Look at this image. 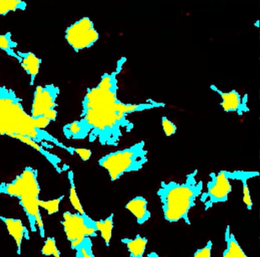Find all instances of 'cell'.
Segmentation results:
<instances>
[{
	"label": "cell",
	"mask_w": 260,
	"mask_h": 257,
	"mask_svg": "<svg viewBox=\"0 0 260 257\" xmlns=\"http://www.w3.org/2000/svg\"><path fill=\"white\" fill-rule=\"evenodd\" d=\"M118 78L105 73L96 86L88 88L82 100L80 118L64 125L68 139L98 141L102 145L117 146L134 125L129 120L127 103L118 97Z\"/></svg>",
	"instance_id": "obj_1"
},
{
	"label": "cell",
	"mask_w": 260,
	"mask_h": 257,
	"mask_svg": "<svg viewBox=\"0 0 260 257\" xmlns=\"http://www.w3.org/2000/svg\"><path fill=\"white\" fill-rule=\"evenodd\" d=\"M0 135L20 141L27 138L46 149L59 148L74 155V147L68 146L58 138L36 125V119L25 111L22 98L8 87L0 86Z\"/></svg>",
	"instance_id": "obj_2"
},
{
	"label": "cell",
	"mask_w": 260,
	"mask_h": 257,
	"mask_svg": "<svg viewBox=\"0 0 260 257\" xmlns=\"http://www.w3.org/2000/svg\"><path fill=\"white\" fill-rule=\"evenodd\" d=\"M198 170L185 176L183 182L162 181L156 194L161 204L164 219L170 223L185 222L191 225L189 214L203 192L204 183L197 178Z\"/></svg>",
	"instance_id": "obj_3"
},
{
	"label": "cell",
	"mask_w": 260,
	"mask_h": 257,
	"mask_svg": "<svg viewBox=\"0 0 260 257\" xmlns=\"http://www.w3.org/2000/svg\"><path fill=\"white\" fill-rule=\"evenodd\" d=\"M40 193L39 171L30 166L25 167L11 182L0 183V195L19 199V205L28 218L31 232H39L40 237L45 238V225L39 206Z\"/></svg>",
	"instance_id": "obj_4"
},
{
	"label": "cell",
	"mask_w": 260,
	"mask_h": 257,
	"mask_svg": "<svg viewBox=\"0 0 260 257\" xmlns=\"http://www.w3.org/2000/svg\"><path fill=\"white\" fill-rule=\"evenodd\" d=\"M147 155L145 141H141L104 155L98 163L107 171L111 180L115 182L124 174L141 170L148 161Z\"/></svg>",
	"instance_id": "obj_5"
},
{
	"label": "cell",
	"mask_w": 260,
	"mask_h": 257,
	"mask_svg": "<svg viewBox=\"0 0 260 257\" xmlns=\"http://www.w3.org/2000/svg\"><path fill=\"white\" fill-rule=\"evenodd\" d=\"M61 224L72 249L85 238L95 237L98 234L96 221L87 214L65 211Z\"/></svg>",
	"instance_id": "obj_6"
},
{
	"label": "cell",
	"mask_w": 260,
	"mask_h": 257,
	"mask_svg": "<svg viewBox=\"0 0 260 257\" xmlns=\"http://www.w3.org/2000/svg\"><path fill=\"white\" fill-rule=\"evenodd\" d=\"M100 33L89 17H83L67 27L65 40L76 53L87 50L100 40Z\"/></svg>",
	"instance_id": "obj_7"
},
{
	"label": "cell",
	"mask_w": 260,
	"mask_h": 257,
	"mask_svg": "<svg viewBox=\"0 0 260 257\" xmlns=\"http://www.w3.org/2000/svg\"><path fill=\"white\" fill-rule=\"evenodd\" d=\"M229 170H220L210 173L207 182L206 190L202 192L200 201L204 205V210L208 211L214 205L228 202L232 191Z\"/></svg>",
	"instance_id": "obj_8"
},
{
	"label": "cell",
	"mask_w": 260,
	"mask_h": 257,
	"mask_svg": "<svg viewBox=\"0 0 260 257\" xmlns=\"http://www.w3.org/2000/svg\"><path fill=\"white\" fill-rule=\"evenodd\" d=\"M60 94V88L54 84L38 85L34 91L31 114L33 118L45 117L51 122L57 117V100Z\"/></svg>",
	"instance_id": "obj_9"
},
{
	"label": "cell",
	"mask_w": 260,
	"mask_h": 257,
	"mask_svg": "<svg viewBox=\"0 0 260 257\" xmlns=\"http://www.w3.org/2000/svg\"><path fill=\"white\" fill-rule=\"evenodd\" d=\"M210 88L220 97V106L224 112L234 113L239 116H243L249 112L248 96L246 94L242 95L236 90L223 91L214 85H211Z\"/></svg>",
	"instance_id": "obj_10"
},
{
	"label": "cell",
	"mask_w": 260,
	"mask_h": 257,
	"mask_svg": "<svg viewBox=\"0 0 260 257\" xmlns=\"http://www.w3.org/2000/svg\"><path fill=\"white\" fill-rule=\"evenodd\" d=\"M0 220L7 228L9 234L14 240L16 245V250L18 255L22 253V246L23 240H29V232L26 227L24 225L23 222L21 219L13 218V217L0 216Z\"/></svg>",
	"instance_id": "obj_11"
},
{
	"label": "cell",
	"mask_w": 260,
	"mask_h": 257,
	"mask_svg": "<svg viewBox=\"0 0 260 257\" xmlns=\"http://www.w3.org/2000/svg\"><path fill=\"white\" fill-rule=\"evenodd\" d=\"M17 53L20 59L19 63L29 77L30 85L33 86L40 71L42 59L32 52L17 51Z\"/></svg>",
	"instance_id": "obj_12"
},
{
	"label": "cell",
	"mask_w": 260,
	"mask_h": 257,
	"mask_svg": "<svg viewBox=\"0 0 260 257\" xmlns=\"http://www.w3.org/2000/svg\"><path fill=\"white\" fill-rule=\"evenodd\" d=\"M125 208L135 217L138 225H144L151 217L148 202L144 196H135L126 204Z\"/></svg>",
	"instance_id": "obj_13"
},
{
	"label": "cell",
	"mask_w": 260,
	"mask_h": 257,
	"mask_svg": "<svg viewBox=\"0 0 260 257\" xmlns=\"http://www.w3.org/2000/svg\"><path fill=\"white\" fill-rule=\"evenodd\" d=\"M224 240L226 247L223 251L222 257H248L231 231L230 225H228L225 230Z\"/></svg>",
	"instance_id": "obj_14"
},
{
	"label": "cell",
	"mask_w": 260,
	"mask_h": 257,
	"mask_svg": "<svg viewBox=\"0 0 260 257\" xmlns=\"http://www.w3.org/2000/svg\"><path fill=\"white\" fill-rule=\"evenodd\" d=\"M121 242L125 245L131 257H144L148 243L147 237L137 234L134 238L124 237Z\"/></svg>",
	"instance_id": "obj_15"
},
{
	"label": "cell",
	"mask_w": 260,
	"mask_h": 257,
	"mask_svg": "<svg viewBox=\"0 0 260 257\" xmlns=\"http://www.w3.org/2000/svg\"><path fill=\"white\" fill-rule=\"evenodd\" d=\"M98 232L101 234L102 238L104 240L105 244L109 247L110 246L112 232L114 228V214H109L107 217L96 221Z\"/></svg>",
	"instance_id": "obj_16"
},
{
	"label": "cell",
	"mask_w": 260,
	"mask_h": 257,
	"mask_svg": "<svg viewBox=\"0 0 260 257\" xmlns=\"http://www.w3.org/2000/svg\"><path fill=\"white\" fill-rule=\"evenodd\" d=\"M18 43L13 39L11 32L0 34V50L5 52L9 56L13 58L19 62L20 59L18 56L17 51H16Z\"/></svg>",
	"instance_id": "obj_17"
},
{
	"label": "cell",
	"mask_w": 260,
	"mask_h": 257,
	"mask_svg": "<svg viewBox=\"0 0 260 257\" xmlns=\"http://www.w3.org/2000/svg\"><path fill=\"white\" fill-rule=\"evenodd\" d=\"M68 179H69L70 181L69 199L71 205H72L73 208L75 210L76 212L81 214H86L84 208H83V205H82L81 201H80L78 194H77L75 181H74V174L72 170H69V173H68Z\"/></svg>",
	"instance_id": "obj_18"
},
{
	"label": "cell",
	"mask_w": 260,
	"mask_h": 257,
	"mask_svg": "<svg viewBox=\"0 0 260 257\" xmlns=\"http://www.w3.org/2000/svg\"><path fill=\"white\" fill-rule=\"evenodd\" d=\"M27 3L22 0H0V16H6L10 12L25 11Z\"/></svg>",
	"instance_id": "obj_19"
},
{
	"label": "cell",
	"mask_w": 260,
	"mask_h": 257,
	"mask_svg": "<svg viewBox=\"0 0 260 257\" xmlns=\"http://www.w3.org/2000/svg\"><path fill=\"white\" fill-rule=\"evenodd\" d=\"M75 251V257H95L93 252L92 239L87 237L73 249Z\"/></svg>",
	"instance_id": "obj_20"
},
{
	"label": "cell",
	"mask_w": 260,
	"mask_h": 257,
	"mask_svg": "<svg viewBox=\"0 0 260 257\" xmlns=\"http://www.w3.org/2000/svg\"><path fill=\"white\" fill-rule=\"evenodd\" d=\"M64 198V195L55 198V199H51V200H42L39 201V206L41 208H43L48 212L49 215L56 214L60 210V205L62 200Z\"/></svg>",
	"instance_id": "obj_21"
},
{
	"label": "cell",
	"mask_w": 260,
	"mask_h": 257,
	"mask_svg": "<svg viewBox=\"0 0 260 257\" xmlns=\"http://www.w3.org/2000/svg\"><path fill=\"white\" fill-rule=\"evenodd\" d=\"M42 254L45 256L60 257V251L54 237H48L42 248Z\"/></svg>",
	"instance_id": "obj_22"
},
{
	"label": "cell",
	"mask_w": 260,
	"mask_h": 257,
	"mask_svg": "<svg viewBox=\"0 0 260 257\" xmlns=\"http://www.w3.org/2000/svg\"><path fill=\"white\" fill-rule=\"evenodd\" d=\"M161 126H162V130H164L166 136H173L177 132L176 125L165 116L161 117Z\"/></svg>",
	"instance_id": "obj_23"
},
{
	"label": "cell",
	"mask_w": 260,
	"mask_h": 257,
	"mask_svg": "<svg viewBox=\"0 0 260 257\" xmlns=\"http://www.w3.org/2000/svg\"><path fill=\"white\" fill-rule=\"evenodd\" d=\"M242 188H243V202L246 205V208L249 211L252 209V198H251L250 190H249V184H248V180L241 181Z\"/></svg>",
	"instance_id": "obj_24"
},
{
	"label": "cell",
	"mask_w": 260,
	"mask_h": 257,
	"mask_svg": "<svg viewBox=\"0 0 260 257\" xmlns=\"http://www.w3.org/2000/svg\"><path fill=\"white\" fill-rule=\"evenodd\" d=\"M213 243L211 240H208L203 247L198 249L194 252L193 257H211L212 254Z\"/></svg>",
	"instance_id": "obj_25"
},
{
	"label": "cell",
	"mask_w": 260,
	"mask_h": 257,
	"mask_svg": "<svg viewBox=\"0 0 260 257\" xmlns=\"http://www.w3.org/2000/svg\"><path fill=\"white\" fill-rule=\"evenodd\" d=\"M74 155L81 158L82 161H87L90 159L92 156V151L90 149H84V148L74 147Z\"/></svg>",
	"instance_id": "obj_26"
},
{
	"label": "cell",
	"mask_w": 260,
	"mask_h": 257,
	"mask_svg": "<svg viewBox=\"0 0 260 257\" xmlns=\"http://www.w3.org/2000/svg\"><path fill=\"white\" fill-rule=\"evenodd\" d=\"M146 257H160L159 255H158L156 252H151L150 253L147 254V256Z\"/></svg>",
	"instance_id": "obj_27"
}]
</instances>
